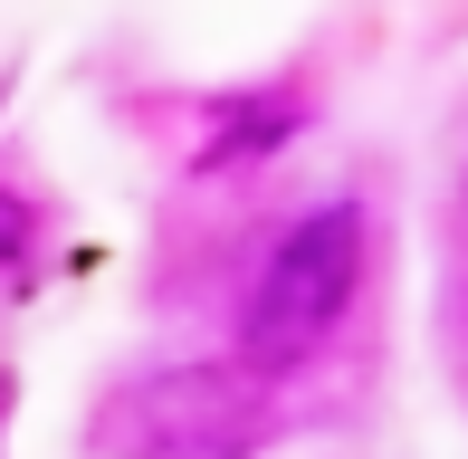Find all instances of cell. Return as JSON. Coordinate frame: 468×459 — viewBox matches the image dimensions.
I'll use <instances>...</instances> for the list:
<instances>
[{
  "mask_svg": "<svg viewBox=\"0 0 468 459\" xmlns=\"http://www.w3.org/2000/svg\"><path fill=\"white\" fill-rule=\"evenodd\" d=\"M96 459H259L278 441V392L249 354L154 364L96 402Z\"/></svg>",
  "mask_w": 468,
  "mask_h": 459,
  "instance_id": "cell-1",
  "label": "cell"
},
{
  "mask_svg": "<svg viewBox=\"0 0 468 459\" xmlns=\"http://www.w3.org/2000/svg\"><path fill=\"white\" fill-rule=\"evenodd\" d=\"M354 287H364V211H354V201H325V211L287 220L278 249L259 259V278H249L239 354L259 373H296L335 326H345Z\"/></svg>",
  "mask_w": 468,
  "mask_h": 459,
  "instance_id": "cell-2",
  "label": "cell"
}]
</instances>
